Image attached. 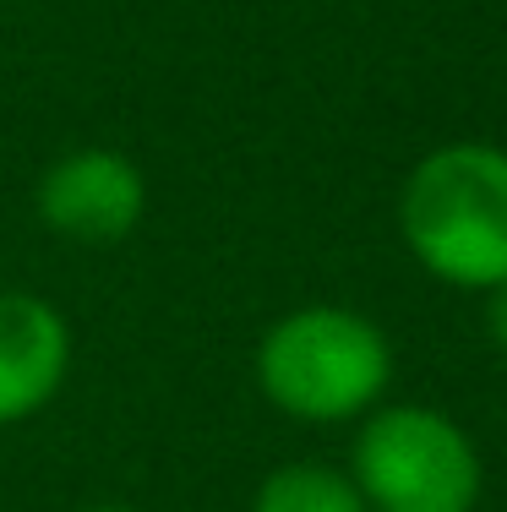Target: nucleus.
<instances>
[{"label": "nucleus", "mask_w": 507, "mask_h": 512, "mask_svg": "<svg viewBox=\"0 0 507 512\" xmlns=\"http://www.w3.org/2000/svg\"><path fill=\"white\" fill-rule=\"evenodd\" d=\"M82 512H137V507H115V502H104V507H82Z\"/></svg>", "instance_id": "8"}, {"label": "nucleus", "mask_w": 507, "mask_h": 512, "mask_svg": "<svg viewBox=\"0 0 507 512\" xmlns=\"http://www.w3.org/2000/svg\"><path fill=\"white\" fill-rule=\"evenodd\" d=\"M71 327L44 295L0 289V425L39 414L66 387Z\"/></svg>", "instance_id": "5"}, {"label": "nucleus", "mask_w": 507, "mask_h": 512, "mask_svg": "<svg viewBox=\"0 0 507 512\" xmlns=\"http://www.w3.org/2000/svg\"><path fill=\"white\" fill-rule=\"evenodd\" d=\"M251 512H371L349 469L333 463H284L257 485Z\"/></svg>", "instance_id": "6"}, {"label": "nucleus", "mask_w": 507, "mask_h": 512, "mask_svg": "<svg viewBox=\"0 0 507 512\" xmlns=\"http://www.w3.org/2000/svg\"><path fill=\"white\" fill-rule=\"evenodd\" d=\"M393 382V344L371 316L344 306H300L257 344V387L289 420L338 425L377 409Z\"/></svg>", "instance_id": "2"}, {"label": "nucleus", "mask_w": 507, "mask_h": 512, "mask_svg": "<svg viewBox=\"0 0 507 512\" xmlns=\"http://www.w3.org/2000/svg\"><path fill=\"white\" fill-rule=\"evenodd\" d=\"M486 327H491V344H497V355L507 360V278L497 289H486Z\"/></svg>", "instance_id": "7"}, {"label": "nucleus", "mask_w": 507, "mask_h": 512, "mask_svg": "<svg viewBox=\"0 0 507 512\" xmlns=\"http://www.w3.org/2000/svg\"><path fill=\"white\" fill-rule=\"evenodd\" d=\"M148 213V180L115 148H77L55 158L39 180V218L55 235L110 246L126 240Z\"/></svg>", "instance_id": "4"}, {"label": "nucleus", "mask_w": 507, "mask_h": 512, "mask_svg": "<svg viewBox=\"0 0 507 512\" xmlns=\"http://www.w3.org/2000/svg\"><path fill=\"white\" fill-rule=\"evenodd\" d=\"M349 480L371 512H475L486 474L458 420L426 404H388L360 425Z\"/></svg>", "instance_id": "3"}, {"label": "nucleus", "mask_w": 507, "mask_h": 512, "mask_svg": "<svg viewBox=\"0 0 507 512\" xmlns=\"http://www.w3.org/2000/svg\"><path fill=\"white\" fill-rule=\"evenodd\" d=\"M404 246L453 289H497L507 278V148L448 142L409 169L398 191Z\"/></svg>", "instance_id": "1"}]
</instances>
